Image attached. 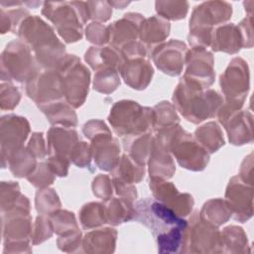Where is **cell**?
I'll use <instances>...</instances> for the list:
<instances>
[{
    "label": "cell",
    "instance_id": "cell-1",
    "mask_svg": "<svg viewBox=\"0 0 254 254\" xmlns=\"http://www.w3.org/2000/svg\"><path fill=\"white\" fill-rule=\"evenodd\" d=\"M133 219L150 229L160 253L183 251L188 221L156 198L146 197L135 204Z\"/></svg>",
    "mask_w": 254,
    "mask_h": 254
},
{
    "label": "cell",
    "instance_id": "cell-2",
    "mask_svg": "<svg viewBox=\"0 0 254 254\" xmlns=\"http://www.w3.org/2000/svg\"><path fill=\"white\" fill-rule=\"evenodd\" d=\"M15 34L33 52L42 68H57L66 56L64 45L58 39L53 28L39 16H26Z\"/></svg>",
    "mask_w": 254,
    "mask_h": 254
},
{
    "label": "cell",
    "instance_id": "cell-3",
    "mask_svg": "<svg viewBox=\"0 0 254 254\" xmlns=\"http://www.w3.org/2000/svg\"><path fill=\"white\" fill-rule=\"evenodd\" d=\"M173 102L188 121L197 124L216 116L224 100L216 90H204L196 81L183 76L174 91Z\"/></svg>",
    "mask_w": 254,
    "mask_h": 254
},
{
    "label": "cell",
    "instance_id": "cell-4",
    "mask_svg": "<svg viewBox=\"0 0 254 254\" xmlns=\"http://www.w3.org/2000/svg\"><path fill=\"white\" fill-rule=\"evenodd\" d=\"M154 137L171 152L182 168L202 171L209 162V153L180 125L156 131Z\"/></svg>",
    "mask_w": 254,
    "mask_h": 254
},
{
    "label": "cell",
    "instance_id": "cell-5",
    "mask_svg": "<svg viewBox=\"0 0 254 254\" xmlns=\"http://www.w3.org/2000/svg\"><path fill=\"white\" fill-rule=\"evenodd\" d=\"M42 14L56 27L65 43H74L82 38L83 25L89 20L86 2H45Z\"/></svg>",
    "mask_w": 254,
    "mask_h": 254
},
{
    "label": "cell",
    "instance_id": "cell-6",
    "mask_svg": "<svg viewBox=\"0 0 254 254\" xmlns=\"http://www.w3.org/2000/svg\"><path fill=\"white\" fill-rule=\"evenodd\" d=\"M231 14L232 6L225 1H207L195 6L190 20L188 37L191 48L209 47L213 29L228 21Z\"/></svg>",
    "mask_w": 254,
    "mask_h": 254
},
{
    "label": "cell",
    "instance_id": "cell-7",
    "mask_svg": "<svg viewBox=\"0 0 254 254\" xmlns=\"http://www.w3.org/2000/svg\"><path fill=\"white\" fill-rule=\"evenodd\" d=\"M108 121L123 139L148 133L153 127V110L133 100H120L110 109Z\"/></svg>",
    "mask_w": 254,
    "mask_h": 254
},
{
    "label": "cell",
    "instance_id": "cell-8",
    "mask_svg": "<svg viewBox=\"0 0 254 254\" xmlns=\"http://www.w3.org/2000/svg\"><path fill=\"white\" fill-rule=\"evenodd\" d=\"M1 213L4 253H30L32 249L29 241L33 228L29 200Z\"/></svg>",
    "mask_w": 254,
    "mask_h": 254
},
{
    "label": "cell",
    "instance_id": "cell-9",
    "mask_svg": "<svg viewBox=\"0 0 254 254\" xmlns=\"http://www.w3.org/2000/svg\"><path fill=\"white\" fill-rule=\"evenodd\" d=\"M42 69L29 47L20 40L10 42L1 55V79L28 83Z\"/></svg>",
    "mask_w": 254,
    "mask_h": 254
},
{
    "label": "cell",
    "instance_id": "cell-10",
    "mask_svg": "<svg viewBox=\"0 0 254 254\" xmlns=\"http://www.w3.org/2000/svg\"><path fill=\"white\" fill-rule=\"evenodd\" d=\"M58 69L65 101L73 108L80 107L87 96L90 71L74 55H66Z\"/></svg>",
    "mask_w": 254,
    "mask_h": 254
},
{
    "label": "cell",
    "instance_id": "cell-11",
    "mask_svg": "<svg viewBox=\"0 0 254 254\" xmlns=\"http://www.w3.org/2000/svg\"><path fill=\"white\" fill-rule=\"evenodd\" d=\"M249 67L241 58H233L220 75L219 84L226 104L241 109L250 87Z\"/></svg>",
    "mask_w": 254,
    "mask_h": 254
},
{
    "label": "cell",
    "instance_id": "cell-12",
    "mask_svg": "<svg viewBox=\"0 0 254 254\" xmlns=\"http://www.w3.org/2000/svg\"><path fill=\"white\" fill-rule=\"evenodd\" d=\"M218 227L210 224L195 212L185 233L183 253H220Z\"/></svg>",
    "mask_w": 254,
    "mask_h": 254
},
{
    "label": "cell",
    "instance_id": "cell-13",
    "mask_svg": "<svg viewBox=\"0 0 254 254\" xmlns=\"http://www.w3.org/2000/svg\"><path fill=\"white\" fill-rule=\"evenodd\" d=\"M216 117L225 128L232 145L240 146L253 141V116L249 111L236 109L223 102L216 113Z\"/></svg>",
    "mask_w": 254,
    "mask_h": 254
},
{
    "label": "cell",
    "instance_id": "cell-14",
    "mask_svg": "<svg viewBox=\"0 0 254 254\" xmlns=\"http://www.w3.org/2000/svg\"><path fill=\"white\" fill-rule=\"evenodd\" d=\"M26 93L39 108L64 99L58 69H41L33 79L26 83Z\"/></svg>",
    "mask_w": 254,
    "mask_h": 254
},
{
    "label": "cell",
    "instance_id": "cell-15",
    "mask_svg": "<svg viewBox=\"0 0 254 254\" xmlns=\"http://www.w3.org/2000/svg\"><path fill=\"white\" fill-rule=\"evenodd\" d=\"M30 133V124L25 117L8 114L1 117V157L2 166L5 168L7 159L15 151L23 147Z\"/></svg>",
    "mask_w": 254,
    "mask_h": 254
},
{
    "label": "cell",
    "instance_id": "cell-16",
    "mask_svg": "<svg viewBox=\"0 0 254 254\" xmlns=\"http://www.w3.org/2000/svg\"><path fill=\"white\" fill-rule=\"evenodd\" d=\"M187 52V45L184 42L170 40L154 47L150 51V56L162 72L171 76H178L183 71Z\"/></svg>",
    "mask_w": 254,
    "mask_h": 254
},
{
    "label": "cell",
    "instance_id": "cell-17",
    "mask_svg": "<svg viewBox=\"0 0 254 254\" xmlns=\"http://www.w3.org/2000/svg\"><path fill=\"white\" fill-rule=\"evenodd\" d=\"M149 187L154 197L170 207L177 215H189L193 207V198L190 193L180 192L173 183L159 178H150Z\"/></svg>",
    "mask_w": 254,
    "mask_h": 254
},
{
    "label": "cell",
    "instance_id": "cell-18",
    "mask_svg": "<svg viewBox=\"0 0 254 254\" xmlns=\"http://www.w3.org/2000/svg\"><path fill=\"white\" fill-rule=\"evenodd\" d=\"M225 201L235 220L247 221L253 214V187L244 183L239 176L232 177L226 188Z\"/></svg>",
    "mask_w": 254,
    "mask_h": 254
},
{
    "label": "cell",
    "instance_id": "cell-19",
    "mask_svg": "<svg viewBox=\"0 0 254 254\" xmlns=\"http://www.w3.org/2000/svg\"><path fill=\"white\" fill-rule=\"evenodd\" d=\"M184 76L199 83L203 88L210 86L215 77L214 60L210 52L202 47H192L187 52Z\"/></svg>",
    "mask_w": 254,
    "mask_h": 254
},
{
    "label": "cell",
    "instance_id": "cell-20",
    "mask_svg": "<svg viewBox=\"0 0 254 254\" xmlns=\"http://www.w3.org/2000/svg\"><path fill=\"white\" fill-rule=\"evenodd\" d=\"M90 150L95 165L102 171H112L120 159V146L111 131L100 133L90 139Z\"/></svg>",
    "mask_w": 254,
    "mask_h": 254
},
{
    "label": "cell",
    "instance_id": "cell-21",
    "mask_svg": "<svg viewBox=\"0 0 254 254\" xmlns=\"http://www.w3.org/2000/svg\"><path fill=\"white\" fill-rule=\"evenodd\" d=\"M144 20L145 18L141 14L130 12L109 25V43L111 46L119 51L125 44L137 41Z\"/></svg>",
    "mask_w": 254,
    "mask_h": 254
},
{
    "label": "cell",
    "instance_id": "cell-22",
    "mask_svg": "<svg viewBox=\"0 0 254 254\" xmlns=\"http://www.w3.org/2000/svg\"><path fill=\"white\" fill-rule=\"evenodd\" d=\"M119 73L131 88L143 90L150 84L154 69L147 57H139L124 60Z\"/></svg>",
    "mask_w": 254,
    "mask_h": 254
},
{
    "label": "cell",
    "instance_id": "cell-23",
    "mask_svg": "<svg viewBox=\"0 0 254 254\" xmlns=\"http://www.w3.org/2000/svg\"><path fill=\"white\" fill-rule=\"evenodd\" d=\"M48 154L50 156H62L69 159V156L79 142L77 132L69 127L56 126L48 131Z\"/></svg>",
    "mask_w": 254,
    "mask_h": 254
},
{
    "label": "cell",
    "instance_id": "cell-24",
    "mask_svg": "<svg viewBox=\"0 0 254 254\" xmlns=\"http://www.w3.org/2000/svg\"><path fill=\"white\" fill-rule=\"evenodd\" d=\"M210 47L214 52L236 54L243 48V40L238 26L230 23L217 26L211 35Z\"/></svg>",
    "mask_w": 254,
    "mask_h": 254
},
{
    "label": "cell",
    "instance_id": "cell-25",
    "mask_svg": "<svg viewBox=\"0 0 254 254\" xmlns=\"http://www.w3.org/2000/svg\"><path fill=\"white\" fill-rule=\"evenodd\" d=\"M87 64L94 70L104 68H114L120 71L124 59L120 52L112 46H94L90 47L84 55Z\"/></svg>",
    "mask_w": 254,
    "mask_h": 254
},
{
    "label": "cell",
    "instance_id": "cell-26",
    "mask_svg": "<svg viewBox=\"0 0 254 254\" xmlns=\"http://www.w3.org/2000/svg\"><path fill=\"white\" fill-rule=\"evenodd\" d=\"M148 165L150 178L168 180L171 179L176 172V166L171 152L162 146L155 138L153 140Z\"/></svg>",
    "mask_w": 254,
    "mask_h": 254
},
{
    "label": "cell",
    "instance_id": "cell-27",
    "mask_svg": "<svg viewBox=\"0 0 254 254\" xmlns=\"http://www.w3.org/2000/svg\"><path fill=\"white\" fill-rule=\"evenodd\" d=\"M117 231L111 227H104L89 231L82 238V252L112 253L115 250Z\"/></svg>",
    "mask_w": 254,
    "mask_h": 254
},
{
    "label": "cell",
    "instance_id": "cell-28",
    "mask_svg": "<svg viewBox=\"0 0 254 254\" xmlns=\"http://www.w3.org/2000/svg\"><path fill=\"white\" fill-rule=\"evenodd\" d=\"M170 30L171 25L167 20L160 16H152L143 21L139 39L151 51L154 47L165 41L170 34Z\"/></svg>",
    "mask_w": 254,
    "mask_h": 254
},
{
    "label": "cell",
    "instance_id": "cell-29",
    "mask_svg": "<svg viewBox=\"0 0 254 254\" xmlns=\"http://www.w3.org/2000/svg\"><path fill=\"white\" fill-rule=\"evenodd\" d=\"M40 109L52 125L63 127H75L77 125L76 113L65 99L58 100Z\"/></svg>",
    "mask_w": 254,
    "mask_h": 254
},
{
    "label": "cell",
    "instance_id": "cell-30",
    "mask_svg": "<svg viewBox=\"0 0 254 254\" xmlns=\"http://www.w3.org/2000/svg\"><path fill=\"white\" fill-rule=\"evenodd\" d=\"M220 253H248L247 235L244 230L236 225H229L219 232Z\"/></svg>",
    "mask_w": 254,
    "mask_h": 254
},
{
    "label": "cell",
    "instance_id": "cell-31",
    "mask_svg": "<svg viewBox=\"0 0 254 254\" xmlns=\"http://www.w3.org/2000/svg\"><path fill=\"white\" fill-rule=\"evenodd\" d=\"M154 136L150 132L123 139L124 149L128 153L127 155L137 164L145 166L150 158L153 147Z\"/></svg>",
    "mask_w": 254,
    "mask_h": 254
},
{
    "label": "cell",
    "instance_id": "cell-32",
    "mask_svg": "<svg viewBox=\"0 0 254 254\" xmlns=\"http://www.w3.org/2000/svg\"><path fill=\"white\" fill-rule=\"evenodd\" d=\"M106 223L111 225H119L123 222L133 219L135 207L132 200L125 197H113L108 199L105 205Z\"/></svg>",
    "mask_w": 254,
    "mask_h": 254
},
{
    "label": "cell",
    "instance_id": "cell-33",
    "mask_svg": "<svg viewBox=\"0 0 254 254\" xmlns=\"http://www.w3.org/2000/svg\"><path fill=\"white\" fill-rule=\"evenodd\" d=\"M7 165L11 173L17 178H28L36 169L37 158L28 150L27 147H21L7 159Z\"/></svg>",
    "mask_w": 254,
    "mask_h": 254
},
{
    "label": "cell",
    "instance_id": "cell-34",
    "mask_svg": "<svg viewBox=\"0 0 254 254\" xmlns=\"http://www.w3.org/2000/svg\"><path fill=\"white\" fill-rule=\"evenodd\" d=\"M195 140L209 153L216 152L224 145V138L216 122H207L198 127L194 132Z\"/></svg>",
    "mask_w": 254,
    "mask_h": 254
},
{
    "label": "cell",
    "instance_id": "cell-35",
    "mask_svg": "<svg viewBox=\"0 0 254 254\" xmlns=\"http://www.w3.org/2000/svg\"><path fill=\"white\" fill-rule=\"evenodd\" d=\"M112 178L121 180L128 184H136L141 182L145 175V166L135 163L127 154L120 157L117 165L111 171Z\"/></svg>",
    "mask_w": 254,
    "mask_h": 254
},
{
    "label": "cell",
    "instance_id": "cell-36",
    "mask_svg": "<svg viewBox=\"0 0 254 254\" xmlns=\"http://www.w3.org/2000/svg\"><path fill=\"white\" fill-rule=\"evenodd\" d=\"M199 216L210 224L218 227L228 221L232 216V212L225 199L212 198L203 204Z\"/></svg>",
    "mask_w": 254,
    "mask_h": 254
},
{
    "label": "cell",
    "instance_id": "cell-37",
    "mask_svg": "<svg viewBox=\"0 0 254 254\" xmlns=\"http://www.w3.org/2000/svg\"><path fill=\"white\" fill-rule=\"evenodd\" d=\"M153 127L155 131L170 128L179 125L180 118L177 114L176 107L168 102L161 101L153 108Z\"/></svg>",
    "mask_w": 254,
    "mask_h": 254
},
{
    "label": "cell",
    "instance_id": "cell-38",
    "mask_svg": "<svg viewBox=\"0 0 254 254\" xmlns=\"http://www.w3.org/2000/svg\"><path fill=\"white\" fill-rule=\"evenodd\" d=\"M79 220L84 229H92L106 223L105 205L100 202H88L79 211Z\"/></svg>",
    "mask_w": 254,
    "mask_h": 254
},
{
    "label": "cell",
    "instance_id": "cell-39",
    "mask_svg": "<svg viewBox=\"0 0 254 254\" xmlns=\"http://www.w3.org/2000/svg\"><path fill=\"white\" fill-rule=\"evenodd\" d=\"M54 232L59 236H64L79 230L74 214L68 210L58 209L49 215Z\"/></svg>",
    "mask_w": 254,
    "mask_h": 254
},
{
    "label": "cell",
    "instance_id": "cell-40",
    "mask_svg": "<svg viewBox=\"0 0 254 254\" xmlns=\"http://www.w3.org/2000/svg\"><path fill=\"white\" fill-rule=\"evenodd\" d=\"M120 85L119 71L114 68H104L97 70L93 78L94 90L109 94Z\"/></svg>",
    "mask_w": 254,
    "mask_h": 254
},
{
    "label": "cell",
    "instance_id": "cell-41",
    "mask_svg": "<svg viewBox=\"0 0 254 254\" xmlns=\"http://www.w3.org/2000/svg\"><path fill=\"white\" fill-rule=\"evenodd\" d=\"M36 209L41 215L49 216L61 208L60 198L53 189H40L36 193Z\"/></svg>",
    "mask_w": 254,
    "mask_h": 254
},
{
    "label": "cell",
    "instance_id": "cell-42",
    "mask_svg": "<svg viewBox=\"0 0 254 254\" xmlns=\"http://www.w3.org/2000/svg\"><path fill=\"white\" fill-rule=\"evenodd\" d=\"M155 7L161 18L173 21L184 19L189 11L187 1H156Z\"/></svg>",
    "mask_w": 254,
    "mask_h": 254
},
{
    "label": "cell",
    "instance_id": "cell-43",
    "mask_svg": "<svg viewBox=\"0 0 254 254\" xmlns=\"http://www.w3.org/2000/svg\"><path fill=\"white\" fill-rule=\"evenodd\" d=\"M27 200L28 198L20 192V188L17 183H1V212L8 210L11 207L23 203Z\"/></svg>",
    "mask_w": 254,
    "mask_h": 254
},
{
    "label": "cell",
    "instance_id": "cell-44",
    "mask_svg": "<svg viewBox=\"0 0 254 254\" xmlns=\"http://www.w3.org/2000/svg\"><path fill=\"white\" fill-rule=\"evenodd\" d=\"M56 175L52 172L47 162L38 163L35 171L27 178V180L38 189L48 188L54 183Z\"/></svg>",
    "mask_w": 254,
    "mask_h": 254
},
{
    "label": "cell",
    "instance_id": "cell-45",
    "mask_svg": "<svg viewBox=\"0 0 254 254\" xmlns=\"http://www.w3.org/2000/svg\"><path fill=\"white\" fill-rule=\"evenodd\" d=\"M54 233V229L49 216L39 215L36 218L34 229L32 231L31 240L34 245L43 243L47 239H50Z\"/></svg>",
    "mask_w": 254,
    "mask_h": 254
},
{
    "label": "cell",
    "instance_id": "cell-46",
    "mask_svg": "<svg viewBox=\"0 0 254 254\" xmlns=\"http://www.w3.org/2000/svg\"><path fill=\"white\" fill-rule=\"evenodd\" d=\"M21 99V92L17 86L11 83L1 84L0 89V105L2 110H12L14 109Z\"/></svg>",
    "mask_w": 254,
    "mask_h": 254
},
{
    "label": "cell",
    "instance_id": "cell-47",
    "mask_svg": "<svg viewBox=\"0 0 254 254\" xmlns=\"http://www.w3.org/2000/svg\"><path fill=\"white\" fill-rule=\"evenodd\" d=\"M85 37L88 42L96 46H103L109 43L108 26H104L99 22H92L85 28Z\"/></svg>",
    "mask_w": 254,
    "mask_h": 254
},
{
    "label": "cell",
    "instance_id": "cell-48",
    "mask_svg": "<svg viewBox=\"0 0 254 254\" xmlns=\"http://www.w3.org/2000/svg\"><path fill=\"white\" fill-rule=\"evenodd\" d=\"M91 159L92 155L90 145L82 141H79L75 145L69 156V161L79 168H89Z\"/></svg>",
    "mask_w": 254,
    "mask_h": 254
},
{
    "label": "cell",
    "instance_id": "cell-49",
    "mask_svg": "<svg viewBox=\"0 0 254 254\" xmlns=\"http://www.w3.org/2000/svg\"><path fill=\"white\" fill-rule=\"evenodd\" d=\"M89 19L94 22H106L112 15V9L108 1H87Z\"/></svg>",
    "mask_w": 254,
    "mask_h": 254
},
{
    "label": "cell",
    "instance_id": "cell-50",
    "mask_svg": "<svg viewBox=\"0 0 254 254\" xmlns=\"http://www.w3.org/2000/svg\"><path fill=\"white\" fill-rule=\"evenodd\" d=\"M92 191L96 197L107 201L113 192L112 181L106 175H98L92 182Z\"/></svg>",
    "mask_w": 254,
    "mask_h": 254
},
{
    "label": "cell",
    "instance_id": "cell-51",
    "mask_svg": "<svg viewBox=\"0 0 254 254\" xmlns=\"http://www.w3.org/2000/svg\"><path fill=\"white\" fill-rule=\"evenodd\" d=\"M57 243L60 250L64 252H76L82 243L81 232L78 230L68 235L59 236Z\"/></svg>",
    "mask_w": 254,
    "mask_h": 254
},
{
    "label": "cell",
    "instance_id": "cell-52",
    "mask_svg": "<svg viewBox=\"0 0 254 254\" xmlns=\"http://www.w3.org/2000/svg\"><path fill=\"white\" fill-rule=\"evenodd\" d=\"M27 148L37 159H44L48 154V148L46 147L43 133L42 132L33 133L29 140Z\"/></svg>",
    "mask_w": 254,
    "mask_h": 254
},
{
    "label": "cell",
    "instance_id": "cell-53",
    "mask_svg": "<svg viewBox=\"0 0 254 254\" xmlns=\"http://www.w3.org/2000/svg\"><path fill=\"white\" fill-rule=\"evenodd\" d=\"M52 172L58 177H65L68 172L69 159L62 156H50L46 161Z\"/></svg>",
    "mask_w": 254,
    "mask_h": 254
},
{
    "label": "cell",
    "instance_id": "cell-54",
    "mask_svg": "<svg viewBox=\"0 0 254 254\" xmlns=\"http://www.w3.org/2000/svg\"><path fill=\"white\" fill-rule=\"evenodd\" d=\"M112 184H113V188L118 195L128 198L132 201L137 197V190H136V188L134 185L125 183L121 180L114 179V178H112Z\"/></svg>",
    "mask_w": 254,
    "mask_h": 254
},
{
    "label": "cell",
    "instance_id": "cell-55",
    "mask_svg": "<svg viewBox=\"0 0 254 254\" xmlns=\"http://www.w3.org/2000/svg\"><path fill=\"white\" fill-rule=\"evenodd\" d=\"M110 131L109 128L107 127V125L99 120V119H92L87 121L82 128V132L84 134V136L86 138H88L89 140L94 137L95 135H98L100 133H104V132H108Z\"/></svg>",
    "mask_w": 254,
    "mask_h": 254
},
{
    "label": "cell",
    "instance_id": "cell-56",
    "mask_svg": "<svg viewBox=\"0 0 254 254\" xmlns=\"http://www.w3.org/2000/svg\"><path fill=\"white\" fill-rule=\"evenodd\" d=\"M239 31L243 40V48H252L253 46V29L252 16H248L238 24Z\"/></svg>",
    "mask_w": 254,
    "mask_h": 254
},
{
    "label": "cell",
    "instance_id": "cell-57",
    "mask_svg": "<svg viewBox=\"0 0 254 254\" xmlns=\"http://www.w3.org/2000/svg\"><path fill=\"white\" fill-rule=\"evenodd\" d=\"M253 154L250 153L241 164L239 178L246 184L252 186V173H253Z\"/></svg>",
    "mask_w": 254,
    "mask_h": 254
},
{
    "label": "cell",
    "instance_id": "cell-58",
    "mask_svg": "<svg viewBox=\"0 0 254 254\" xmlns=\"http://www.w3.org/2000/svg\"><path fill=\"white\" fill-rule=\"evenodd\" d=\"M12 29L10 18L7 14V12L4 11V9L1 10V33L5 34L7 31H10Z\"/></svg>",
    "mask_w": 254,
    "mask_h": 254
},
{
    "label": "cell",
    "instance_id": "cell-59",
    "mask_svg": "<svg viewBox=\"0 0 254 254\" xmlns=\"http://www.w3.org/2000/svg\"><path fill=\"white\" fill-rule=\"evenodd\" d=\"M108 3L110 4V6L112 7H115V8H120V9H124V7L126 6V5H128L130 2H124V1H120V2H115V1H111V2H109L108 1Z\"/></svg>",
    "mask_w": 254,
    "mask_h": 254
}]
</instances>
